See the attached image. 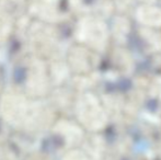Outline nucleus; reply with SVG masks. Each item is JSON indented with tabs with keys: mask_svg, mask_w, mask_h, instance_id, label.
<instances>
[{
	"mask_svg": "<svg viewBox=\"0 0 161 160\" xmlns=\"http://www.w3.org/2000/svg\"><path fill=\"white\" fill-rule=\"evenodd\" d=\"M136 19L147 28H161V8L151 3H144L136 10Z\"/></svg>",
	"mask_w": 161,
	"mask_h": 160,
	"instance_id": "f257e3e1",
	"label": "nucleus"
},
{
	"mask_svg": "<svg viewBox=\"0 0 161 160\" xmlns=\"http://www.w3.org/2000/svg\"><path fill=\"white\" fill-rule=\"evenodd\" d=\"M151 91H153V93L155 94L156 97H158L159 99H161V77L158 78V79L153 82Z\"/></svg>",
	"mask_w": 161,
	"mask_h": 160,
	"instance_id": "f03ea898",
	"label": "nucleus"
}]
</instances>
